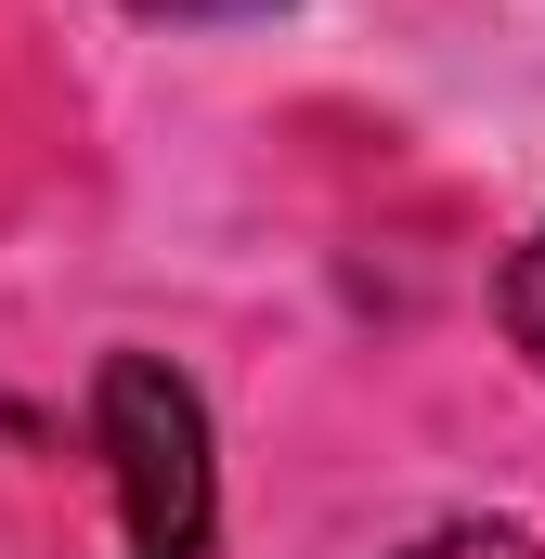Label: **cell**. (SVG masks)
<instances>
[{
    "label": "cell",
    "mask_w": 545,
    "mask_h": 559,
    "mask_svg": "<svg viewBox=\"0 0 545 559\" xmlns=\"http://www.w3.org/2000/svg\"><path fill=\"white\" fill-rule=\"evenodd\" d=\"M105 468H118V559H208V508H221V468H208V404L195 378H169L156 352H118L105 391Z\"/></svg>",
    "instance_id": "cell-1"
},
{
    "label": "cell",
    "mask_w": 545,
    "mask_h": 559,
    "mask_svg": "<svg viewBox=\"0 0 545 559\" xmlns=\"http://www.w3.org/2000/svg\"><path fill=\"white\" fill-rule=\"evenodd\" d=\"M507 338L533 352V378H545V235L520 248V261H507Z\"/></svg>",
    "instance_id": "cell-2"
},
{
    "label": "cell",
    "mask_w": 545,
    "mask_h": 559,
    "mask_svg": "<svg viewBox=\"0 0 545 559\" xmlns=\"http://www.w3.org/2000/svg\"><path fill=\"white\" fill-rule=\"evenodd\" d=\"M131 13H169V26H247V13H272V0H131Z\"/></svg>",
    "instance_id": "cell-4"
},
{
    "label": "cell",
    "mask_w": 545,
    "mask_h": 559,
    "mask_svg": "<svg viewBox=\"0 0 545 559\" xmlns=\"http://www.w3.org/2000/svg\"><path fill=\"white\" fill-rule=\"evenodd\" d=\"M403 559H533V547H520L507 521H441V534H428V547H403Z\"/></svg>",
    "instance_id": "cell-3"
}]
</instances>
